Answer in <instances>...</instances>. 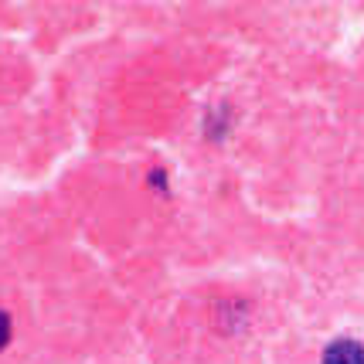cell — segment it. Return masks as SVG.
<instances>
[{"instance_id": "obj_1", "label": "cell", "mask_w": 364, "mask_h": 364, "mask_svg": "<svg viewBox=\"0 0 364 364\" xmlns=\"http://www.w3.org/2000/svg\"><path fill=\"white\" fill-rule=\"evenodd\" d=\"M323 364H364V348L358 341H333L323 350Z\"/></svg>"}, {"instance_id": "obj_2", "label": "cell", "mask_w": 364, "mask_h": 364, "mask_svg": "<svg viewBox=\"0 0 364 364\" xmlns=\"http://www.w3.org/2000/svg\"><path fill=\"white\" fill-rule=\"evenodd\" d=\"M7 341H11V317L0 310V350L7 348Z\"/></svg>"}]
</instances>
